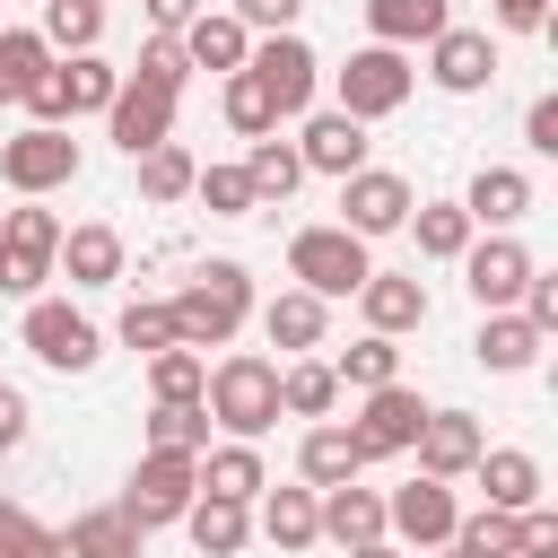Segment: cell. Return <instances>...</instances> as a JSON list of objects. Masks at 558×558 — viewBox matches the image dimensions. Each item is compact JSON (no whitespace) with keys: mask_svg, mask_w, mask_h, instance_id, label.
I'll return each instance as SVG.
<instances>
[{"mask_svg":"<svg viewBox=\"0 0 558 558\" xmlns=\"http://www.w3.org/2000/svg\"><path fill=\"white\" fill-rule=\"evenodd\" d=\"M166 314H174V349H227L244 323H253V270L244 262H201L174 296H166Z\"/></svg>","mask_w":558,"mask_h":558,"instance_id":"1","label":"cell"},{"mask_svg":"<svg viewBox=\"0 0 558 558\" xmlns=\"http://www.w3.org/2000/svg\"><path fill=\"white\" fill-rule=\"evenodd\" d=\"M201 410H209V427H227L235 445H262V436L279 427V366H270L262 349L218 357L209 384H201Z\"/></svg>","mask_w":558,"mask_h":558,"instance_id":"2","label":"cell"},{"mask_svg":"<svg viewBox=\"0 0 558 558\" xmlns=\"http://www.w3.org/2000/svg\"><path fill=\"white\" fill-rule=\"evenodd\" d=\"M410 87H418V61L410 52H392V44H357L340 70H331V113H349V122H384V113H401L410 105Z\"/></svg>","mask_w":558,"mask_h":558,"instance_id":"3","label":"cell"},{"mask_svg":"<svg viewBox=\"0 0 558 558\" xmlns=\"http://www.w3.org/2000/svg\"><path fill=\"white\" fill-rule=\"evenodd\" d=\"M366 270H375V262H366V244H357L349 227H296V235H288V279H296L305 296H323V305H331V296H357Z\"/></svg>","mask_w":558,"mask_h":558,"instance_id":"4","label":"cell"},{"mask_svg":"<svg viewBox=\"0 0 558 558\" xmlns=\"http://www.w3.org/2000/svg\"><path fill=\"white\" fill-rule=\"evenodd\" d=\"M52 253H61V218L44 209V201H17V209H0V296H44V279H52Z\"/></svg>","mask_w":558,"mask_h":558,"instance_id":"5","label":"cell"},{"mask_svg":"<svg viewBox=\"0 0 558 558\" xmlns=\"http://www.w3.org/2000/svg\"><path fill=\"white\" fill-rule=\"evenodd\" d=\"M17 340H26L52 375H87V366L105 357V331H96L70 296H35V305H26V323H17Z\"/></svg>","mask_w":558,"mask_h":558,"instance_id":"6","label":"cell"},{"mask_svg":"<svg viewBox=\"0 0 558 558\" xmlns=\"http://www.w3.org/2000/svg\"><path fill=\"white\" fill-rule=\"evenodd\" d=\"M192 497H201V453H140L131 488H122V514L140 532H157V523H183Z\"/></svg>","mask_w":558,"mask_h":558,"instance_id":"7","label":"cell"},{"mask_svg":"<svg viewBox=\"0 0 558 558\" xmlns=\"http://www.w3.org/2000/svg\"><path fill=\"white\" fill-rule=\"evenodd\" d=\"M0 183H9L17 201H44V192L78 183V140H70V131H44V122L9 131V140H0Z\"/></svg>","mask_w":558,"mask_h":558,"instance_id":"8","label":"cell"},{"mask_svg":"<svg viewBox=\"0 0 558 558\" xmlns=\"http://www.w3.org/2000/svg\"><path fill=\"white\" fill-rule=\"evenodd\" d=\"M453 514H462V506H453V480H427V471H418V480H401V488L384 497V541H392V549H445V541H453Z\"/></svg>","mask_w":558,"mask_h":558,"instance_id":"9","label":"cell"},{"mask_svg":"<svg viewBox=\"0 0 558 558\" xmlns=\"http://www.w3.org/2000/svg\"><path fill=\"white\" fill-rule=\"evenodd\" d=\"M410 209H418V201H410V183H401L392 166H357V174L340 183V218H331V227H349L357 244H375V235H401Z\"/></svg>","mask_w":558,"mask_h":558,"instance_id":"10","label":"cell"},{"mask_svg":"<svg viewBox=\"0 0 558 558\" xmlns=\"http://www.w3.org/2000/svg\"><path fill=\"white\" fill-rule=\"evenodd\" d=\"M532 244H514V235H471V253H462V288H471V305L480 314H514V296L532 288Z\"/></svg>","mask_w":558,"mask_h":558,"instance_id":"11","label":"cell"},{"mask_svg":"<svg viewBox=\"0 0 558 558\" xmlns=\"http://www.w3.org/2000/svg\"><path fill=\"white\" fill-rule=\"evenodd\" d=\"M244 70L270 87L279 122H288V113H305V105H314V87H323V61H314V44H305V35H253Z\"/></svg>","mask_w":558,"mask_h":558,"instance_id":"12","label":"cell"},{"mask_svg":"<svg viewBox=\"0 0 558 558\" xmlns=\"http://www.w3.org/2000/svg\"><path fill=\"white\" fill-rule=\"evenodd\" d=\"M410 453H418V471H427V480H471V462L488 453V436H480V418H471V410H427V418H418V436H410Z\"/></svg>","mask_w":558,"mask_h":558,"instance_id":"13","label":"cell"},{"mask_svg":"<svg viewBox=\"0 0 558 558\" xmlns=\"http://www.w3.org/2000/svg\"><path fill=\"white\" fill-rule=\"evenodd\" d=\"M418 418H427V401H418L410 384H384V392H366V401H357V418H349V436L366 445V462H384V453H410V436H418Z\"/></svg>","mask_w":558,"mask_h":558,"instance_id":"14","label":"cell"},{"mask_svg":"<svg viewBox=\"0 0 558 558\" xmlns=\"http://www.w3.org/2000/svg\"><path fill=\"white\" fill-rule=\"evenodd\" d=\"M427 78H436L445 96H480V87L497 78V44H488V26H445V35L427 44Z\"/></svg>","mask_w":558,"mask_h":558,"instance_id":"15","label":"cell"},{"mask_svg":"<svg viewBox=\"0 0 558 558\" xmlns=\"http://www.w3.org/2000/svg\"><path fill=\"white\" fill-rule=\"evenodd\" d=\"M105 131H113V148H122V157H148V148H166V140H174V96H157V87H140V78H122V96L105 105Z\"/></svg>","mask_w":558,"mask_h":558,"instance_id":"16","label":"cell"},{"mask_svg":"<svg viewBox=\"0 0 558 558\" xmlns=\"http://www.w3.org/2000/svg\"><path fill=\"white\" fill-rule=\"evenodd\" d=\"M357 314H366V331H384V340L427 331V279H418V270H366Z\"/></svg>","mask_w":558,"mask_h":558,"instance_id":"17","label":"cell"},{"mask_svg":"<svg viewBox=\"0 0 558 558\" xmlns=\"http://www.w3.org/2000/svg\"><path fill=\"white\" fill-rule=\"evenodd\" d=\"M462 218L488 227V235H514V218H532V174L523 166H480L471 192H462Z\"/></svg>","mask_w":558,"mask_h":558,"instance_id":"18","label":"cell"},{"mask_svg":"<svg viewBox=\"0 0 558 558\" xmlns=\"http://www.w3.org/2000/svg\"><path fill=\"white\" fill-rule=\"evenodd\" d=\"M357 471H366V445L349 436V418H314L305 445H296V480L305 488H349Z\"/></svg>","mask_w":558,"mask_h":558,"instance_id":"19","label":"cell"},{"mask_svg":"<svg viewBox=\"0 0 558 558\" xmlns=\"http://www.w3.org/2000/svg\"><path fill=\"white\" fill-rule=\"evenodd\" d=\"M296 157H305V174H331V183H349V174L366 166V122H349V113H305V140H296Z\"/></svg>","mask_w":558,"mask_h":558,"instance_id":"20","label":"cell"},{"mask_svg":"<svg viewBox=\"0 0 558 558\" xmlns=\"http://www.w3.org/2000/svg\"><path fill=\"white\" fill-rule=\"evenodd\" d=\"M70 270V288H113L122 279V235L105 227V218H87V227H61V253H52V279Z\"/></svg>","mask_w":558,"mask_h":558,"instance_id":"21","label":"cell"},{"mask_svg":"<svg viewBox=\"0 0 558 558\" xmlns=\"http://www.w3.org/2000/svg\"><path fill=\"white\" fill-rule=\"evenodd\" d=\"M314 523H323V541H340V549H366V541H384V488H314Z\"/></svg>","mask_w":558,"mask_h":558,"instance_id":"22","label":"cell"},{"mask_svg":"<svg viewBox=\"0 0 558 558\" xmlns=\"http://www.w3.org/2000/svg\"><path fill=\"white\" fill-rule=\"evenodd\" d=\"M323 331H331V305H323V296H305V288H279V296L262 305V340H270L279 357L323 349Z\"/></svg>","mask_w":558,"mask_h":558,"instance_id":"23","label":"cell"},{"mask_svg":"<svg viewBox=\"0 0 558 558\" xmlns=\"http://www.w3.org/2000/svg\"><path fill=\"white\" fill-rule=\"evenodd\" d=\"M471 480L488 488L497 514H532V506H541V462H532L523 445H488V453L471 462Z\"/></svg>","mask_w":558,"mask_h":558,"instance_id":"24","label":"cell"},{"mask_svg":"<svg viewBox=\"0 0 558 558\" xmlns=\"http://www.w3.org/2000/svg\"><path fill=\"white\" fill-rule=\"evenodd\" d=\"M253 523H262V541H270L279 558H296V549L323 541V523H314V488H305V480H296V488H262V497H253Z\"/></svg>","mask_w":558,"mask_h":558,"instance_id":"25","label":"cell"},{"mask_svg":"<svg viewBox=\"0 0 558 558\" xmlns=\"http://www.w3.org/2000/svg\"><path fill=\"white\" fill-rule=\"evenodd\" d=\"M61 558H148V532H140L122 506H87V514H70Z\"/></svg>","mask_w":558,"mask_h":558,"instance_id":"26","label":"cell"},{"mask_svg":"<svg viewBox=\"0 0 558 558\" xmlns=\"http://www.w3.org/2000/svg\"><path fill=\"white\" fill-rule=\"evenodd\" d=\"M453 26V0H366V35L410 52V44H436Z\"/></svg>","mask_w":558,"mask_h":558,"instance_id":"27","label":"cell"},{"mask_svg":"<svg viewBox=\"0 0 558 558\" xmlns=\"http://www.w3.org/2000/svg\"><path fill=\"white\" fill-rule=\"evenodd\" d=\"M541 331L523 323V314H480V331H471V357L488 366V375H523V366H541Z\"/></svg>","mask_w":558,"mask_h":558,"instance_id":"28","label":"cell"},{"mask_svg":"<svg viewBox=\"0 0 558 558\" xmlns=\"http://www.w3.org/2000/svg\"><path fill=\"white\" fill-rule=\"evenodd\" d=\"M174 44H183V61H192V70H218V78H227V70H244V52H253V35H244L227 9H201Z\"/></svg>","mask_w":558,"mask_h":558,"instance_id":"29","label":"cell"},{"mask_svg":"<svg viewBox=\"0 0 558 558\" xmlns=\"http://www.w3.org/2000/svg\"><path fill=\"white\" fill-rule=\"evenodd\" d=\"M262 488H270L262 445H235V436H227V445H209V453H201V497H235V506H253Z\"/></svg>","mask_w":558,"mask_h":558,"instance_id":"30","label":"cell"},{"mask_svg":"<svg viewBox=\"0 0 558 558\" xmlns=\"http://www.w3.org/2000/svg\"><path fill=\"white\" fill-rule=\"evenodd\" d=\"M183 532H192L201 558H235V549L253 541V506H235V497H192V506H183Z\"/></svg>","mask_w":558,"mask_h":558,"instance_id":"31","label":"cell"},{"mask_svg":"<svg viewBox=\"0 0 558 558\" xmlns=\"http://www.w3.org/2000/svg\"><path fill=\"white\" fill-rule=\"evenodd\" d=\"M340 410V375L323 357H288L279 366V418H331Z\"/></svg>","mask_w":558,"mask_h":558,"instance_id":"32","label":"cell"},{"mask_svg":"<svg viewBox=\"0 0 558 558\" xmlns=\"http://www.w3.org/2000/svg\"><path fill=\"white\" fill-rule=\"evenodd\" d=\"M218 113H227L235 140H270V131H279V105H270V87H262L253 70H227V78H218Z\"/></svg>","mask_w":558,"mask_h":558,"instance_id":"33","label":"cell"},{"mask_svg":"<svg viewBox=\"0 0 558 558\" xmlns=\"http://www.w3.org/2000/svg\"><path fill=\"white\" fill-rule=\"evenodd\" d=\"M244 183H253V201H262V209H270V201H288V192L305 183L296 140H279V131H270V140H253V148H244Z\"/></svg>","mask_w":558,"mask_h":558,"instance_id":"34","label":"cell"},{"mask_svg":"<svg viewBox=\"0 0 558 558\" xmlns=\"http://www.w3.org/2000/svg\"><path fill=\"white\" fill-rule=\"evenodd\" d=\"M410 235H418V262H462L480 227L462 218V201H418L410 209Z\"/></svg>","mask_w":558,"mask_h":558,"instance_id":"35","label":"cell"},{"mask_svg":"<svg viewBox=\"0 0 558 558\" xmlns=\"http://www.w3.org/2000/svg\"><path fill=\"white\" fill-rule=\"evenodd\" d=\"M331 375H340V392H384V384H401V349L384 340V331H366V340H349L340 357H323Z\"/></svg>","mask_w":558,"mask_h":558,"instance_id":"36","label":"cell"},{"mask_svg":"<svg viewBox=\"0 0 558 558\" xmlns=\"http://www.w3.org/2000/svg\"><path fill=\"white\" fill-rule=\"evenodd\" d=\"M131 166H140V201H148V209H174V201H192V174H201V166H192V148H183V140H166V148L131 157Z\"/></svg>","mask_w":558,"mask_h":558,"instance_id":"37","label":"cell"},{"mask_svg":"<svg viewBox=\"0 0 558 558\" xmlns=\"http://www.w3.org/2000/svg\"><path fill=\"white\" fill-rule=\"evenodd\" d=\"M44 52H96L105 35V0H44Z\"/></svg>","mask_w":558,"mask_h":558,"instance_id":"38","label":"cell"},{"mask_svg":"<svg viewBox=\"0 0 558 558\" xmlns=\"http://www.w3.org/2000/svg\"><path fill=\"white\" fill-rule=\"evenodd\" d=\"M61 87H70V122H78V113H105V105L122 96V70H113L105 52H70V61H61Z\"/></svg>","mask_w":558,"mask_h":558,"instance_id":"39","label":"cell"},{"mask_svg":"<svg viewBox=\"0 0 558 558\" xmlns=\"http://www.w3.org/2000/svg\"><path fill=\"white\" fill-rule=\"evenodd\" d=\"M148 453H209V410L201 401H157L148 410Z\"/></svg>","mask_w":558,"mask_h":558,"instance_id":"40","label":"cell"},{"mask_svg":"<svg viewBox=\"0 0 558 558\" xmlns=\"http://www.w3.org/2000/svg\"><path fill=\"white\" fill-rule=\"evenodd\" d=\"M453 558H523V541H514V514H497V506H480V514H453V541H445Z\"/></svg>","mask_w":558,"mask_h":558,"instance_id":"41","label":"cell"},{"mask_svg":"<svg viewBox=\"0 0 558 558\" xmlns=\"http://www.w3.org/2000/svg\"><path fill=\"white\" fill-rule=\"evenodd\" d=\"M35 70H52V52H44V35H35V26H0V105H17Z\"/></svg>","mask_w":558,"mask_h":558,"instance_id":"42","label":"cell"},{"mask_svg":"<svg viewBox=\"0 0 558 558\" xmlns=\"http://www.w3.org/2000/svg\"><path fill=\"white\" fill-rule=\"evenodd\" d=\"M113 340H122V349H140V357L174 349V314H166V296H131V305H122V323H113Z\"/></svg>","mask_w":558,"mask_h":558,"instance_id":"43","label":"cell"},{"mask_svg":"<svg viewBox=\"0 0 558 558\" xmlns=\"http://www.w3.org/2000/svg\"><path fill=\"white\" fill-rule=\"evenodd\" d=\"M201 384H209V357L201 349H157L148 357V392L157 401H201Z\"/></svg>","mask_w":558,"mask_h":558,"instance_id":"44","label":"cell"},{"mask_svg":"<svg viewBox=\"0 0 558 558\" xmlns=\"http://www.w3.org/2000/svg\"><path fill=\"white\" fill-rule=\"evenodd\" d=\"M122 78H140V87H157V96H183L192 61H183V44H174V35H148V44H140V61H131Z\"/></svg>","mask_w":558,"mask_h":558,"instance_id":"45","label":"cell"},{"mask_svg":"<svg viewBox=\"0 0 558 558\" xmlns=\"http://www.w3.org/2000/svg\"><path fill=\"white\" fill-rule=\"evenodd\" d=\"M192 192H201V209L209 218H253L262 201H253V183H244V166H201L192 174Z\"/></svg>","mask_w":558,"mask_h":558,"instance_id":"46","label":"cell"},{"mask_svg":"<svg viewBox=\"0 0 558 558\" xmlns=\"http://www.w3.org/2000/svg\"><path fill=\"white\" fill-rule=\"evenodd\" d=\"M17 105H26V113H35L44 131H70V87H61V61H52V70H35Z\"/></svg>","mask_w":558,"mask_h":558,"instance_id":"47","label":"cell"},{"mask_svg":"<svg viewBox=\"0 0 558 558\" xmlns=\"http://www.w3.org/2000/svg\"><path fill=\"white\" fill-rule=\"evenodd\" d=\"M244 35H296V17H305V0H235L227 9Z\"/></svg>","mask_w":558,"mask_h":558,"instance_id":"48","label":"cell"},{"mask_svg":"<svg viewBox=\"0 0 558 558\" xmlns=\"http://www.w3.org/2000/svg\"><path fill=\"white\" fill-rule=\"evenodd\" d=\"M52 541H61L52 523H35L26 506H9V497H0V558H26V549H52Z\"/></svg>","mask_w":558,"mask_h":558,"instance_id":"49","label":"cell"},{"mask_svg":"<svg viewBox=\"0 0 558 558\" xmlns=\"http://www.w3.org/2000/svg\"><path fill=\"white\" fill-rule=\"evenodd\" d=\"M523 148L532 157H558V96H532L523 105Z\"/></svg>","mask_w":558,"mask_h":558,"instance_id":"50","label":"cell"},{"mask_svg":"<svg viewBox=\"0 0 558 558\" xmlns=\"http://www.w3.org/2000/svg\"><path fill=\"white\" fill-rule=\"evenodd\" d=\"M488 9H497L506 35H541V26H549V0H488Z\"/></svg>","mask_w":558,"mask_h":558,"instance_id":"51","label":"cell"},{"mask_svg":"<svg viewBox=\"0 0 558 558\" xmlns=\"http://www.w3.org/2000/svg\"><path fill=\"white\" fill-rule=\"evenodd\" d=\"M140 9H148V35H183L201 17V0H140Z\"/></svg>","mask_w":558,"mask_h":558,"instance_id":"52","label":"cell"},{"mask_svg":"<svg viewBox=\"0 0 558 558\" xmlns=\"http://www.w3.org/2000/svg\"><path fill=\"white\" fill-rule=\"evenodd\" d=\"M17 445H26V392L0 384V453H17Z\"/></svg>","mask_w":558,"mask_h":558,"instance_id":"53","label":"cell"},{"mask_svg":"<svg viewBox=\"0 0 558 558\" xmlns=\"http://www.w3.org/2000/svg\"><path fill=\"white\" fill-rule=\"evenodd\" d=\"M340 558H410V549H392V541H366V549H340Z\"/></svg>","mask_w":558,"mask_h":558,"instance_id":"54","label":"cell"},{"mask_svg":"<svg viewBox=\"0 0 558 558\" xmlns=\"http://www.w3.org/2000/svg\"><path fill=\"white\" fill-rule=\"evenodd\" d=\"M26 558H61V541H52V549H26Z\"/></svg>","mask_w":558,"mask_h":558,"instance_id":"55","label":"cell"}]
</instances>
